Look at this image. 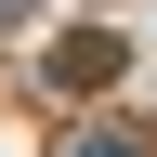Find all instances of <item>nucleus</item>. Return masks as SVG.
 Segmentation results:
<instances>
[{"label": "nucleus", "mask_w": 157, "mask_h": 157, "mask_svg": "<svg viewBox=\"0 0 157 157\" xmlns=\"http://www.w3.org/2000/svg\"><path fill=\"white\" fill-rule=\"evenodd\" d=\"M78 157H144V144H131V131H92V144H78Z\"/></svg>", "instance_id": "nucleus-1"}]
</instances>
